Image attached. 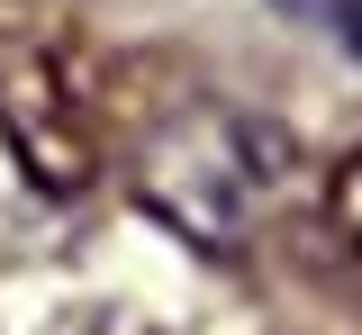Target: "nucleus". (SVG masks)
Instances as JSON below:
<instances>
[{
	"instance_id": "obj_1",
	"label": "nucleus",
	"mask_w": 362,
	"mask_h": 335,
	"mask_svg": "<svg viewBox=\"0 0 362 335\" xmlns=\"http://www.w3.org/2000/svg\"><path fill=\"white\" fill-rule=\"evenodd\" d=\"M299 172V145L281 136V118L263 109H226V100H199V109H173L154 136L136 145V199L181 227L209 254H235L254 245L281 191Z\"/></svg>"
},
{
	"instance_id": "obj_2",
	"label": "nucleus",
	"mask_w": 362,
	"mask_h": 335,
	"mask_svg": "<svg viewBox=\"0 0 362 335\" xmlns=\"http://www.w3.org/2000/svg\"><path fill=\"white\" fill-rule=\"evenodd\" d=\"M0 145L18 154V172L37 191H54V199L90 191L100 145H90L82 91H73L54 46H0Z\"/></svg>"
},
{
	"instance_id": "obj_3",
	"label": "nucleus",
	"mask_w": 362,
	"mask_h": 335,
	"mask_svg": "<svg viewBox=\"0 0 362 335\" xmlns=\"http://www.w3.org/2000/svg\"><path fill=\"white\" fill-rule=\"evenodd\" d=\"M326 227H335V245L362 263V154H344L335 182H326Z\"/></svg>"
},
{
	"instance_id": "obj_4",
	"label": "nucleus",
	"mask_w": 362,
	"mask_h": 335,
	"mask_svg": "<svg viewBox=\"0 0 362 335\" xmlns=\"http://www.w3.org/2000/svg\"><path fill=\"white\" fill-rule=\"evenodd\" d=\"M45 335H163V327L136 317V308H118V299H90V308H64Z\"/></svg>"
}]
</instances>
